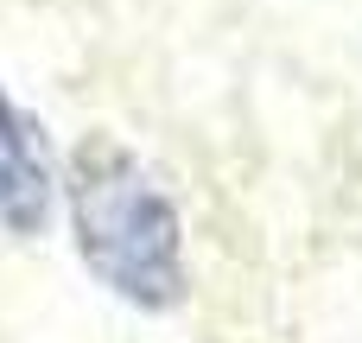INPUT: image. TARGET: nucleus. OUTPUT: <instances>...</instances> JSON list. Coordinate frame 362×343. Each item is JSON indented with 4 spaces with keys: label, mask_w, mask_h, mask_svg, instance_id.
<instances>
[{
    "label": "nucleus",
    "mask_w": 362,
    "mask_h": 343,
    "mask_svg": "<svg viewBox=\"0 0 362 343\" xmlns=\"http://www.w3.org/2000/svg\"><path fill=\"white\" fill-rule=\"evenodd\" d=\"M70 236L95 286H108L134 312H178L191 293L185 261V216L159 172L108 127H89L64 165Z\"/></svg>",
    "instance_id": "nucleus-1"
},
{
    "label": "nucleus",
    "mask_w": 362,
    "mask_h": 343,
    "mask_svg": "<svg viewBox=\"0 0 362 343\" xmlns=\"http://www.w3.org/2000/svg\"><path fill=\"white\" fill-rule=\"evenodd\" d=\"M57 216V178L38 140V121L0 89V236L38 242Z\"/></svg>",
    "instance_id": "nucleus-2"
}]
</instances>
